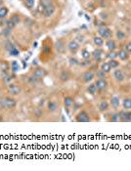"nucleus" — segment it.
Listing matches in <instances>:
<instances>
[{"label": "nucleus", "mask_w": 131, "mask_h": 171, "mask_svg": "<svg viewBox=\"0 0 131 171\" xmlns=\"http://www.w3.org/2000/svg\"><path fill=\"white\" fill-rule=\"evenodd\" d=\"M1 106H3L4 108H8V109H13L16 106V101L14 99H12L10 97H6L4 99H2L0 101Z\"/></svg>", "instance_id": "nucleus-1"}, {"label": "nucleus", "mask_w": 131, "mask_h": 171, "mask_svg": "<svg viewBox=\"0 0 131 171\" xmlns=\"http://www.w3.org/2000/svg\"><path fill=\"white\" fill-rule=\"evenodd\" d=\"M98 32L102 38L107 39V38H110V37L112 36V31H111V29L108 28L107 27H101V28H99Z\"/></svg>", "instance_id": "nucleus-2"}, {"label": "nucleus", "mask_w": 131, "mask_h": 171, "mask_svg": "<svg viewBox=\"0 0 131 171\" xmlns=\"http://www.w3.org/2000/svg\"><path fill=\"white\" fill-rule=\"evenodd\" d=\"M46 75H47V72H46L44 69L38 67V69H36V70L34 71V72H33L32 78L35 79V80H38L39 78H43L44 76H46Z\"/></svg>", "instance_id": "nucleus-3"}, {"label": "nucleus", "mask_w": 131, "mask_h": 171, "mask_svg": "<svg viewBox=\"0 0 131 171\" xmlns=\"http://www.w3.org/2000/svg\"><path fill=\"white\" fill-rule=\"evenodd\" d=\"M91 120L90 116H88L87 112H85L84 110L80 111L78 115L77 116V122H89Z\"/></svg>", "instance_id": "nucleus-4"}, {"label": "nucleus", "mask_w": 131, "mask_h": 171, "mask_svg": "<svg viewBox=\"0 0 131 171\" xmlns=\"http://www.w3.org/2000/svg\"><path fill=\"white\" fill-rule=\"evenodd\" d=\"M55 10H56V8H55V6L53 5V4H50V5L46 6L45 9H44V11H43L44 17L49 18V17L53 16V14L55 13Z\"/></svg>", "instance_id": "nucleus-5"}, {"label": "nucleus", "mask_w": 131, "mask_h": 171, "mask_svg": "<svg viewBox=\"0 0 131 171\" xmlns=\"http://www.w3.org/2000/svg\"><path fill=\"white\" fill-rule=\"evenodd\" d=\"M95 85L97 86V89H99V90H106L107 87H108V82H107V80H106V79L99 78V79L96 80Z\"/></svg>", "instance_id": "nucleus-6"}, {"label": "nucleus", "mask_w": 131, "mask_h": 171, "mask_svg": "<svg viewBox=\"0 0 131 171\" xmlns=\"http://www.w3.org/2000/svg\"><path fill=\"white\" fill-rule=\"evenodd\" d=\"M68 48L71 53H77V50L79 49V44L77 40H71L68 44Z\"/></svg>", "instance_id": "nucleus-7"}, {"label": "nucleus", "mask_w": 131, "mask_h": 171, "mask_svg": "<svg viewBox=\"0 0 131 171\" xmlns=\"http://www.w3.org/2000/svg\"><path fill=\"white\" fill-rule=\"evenodd\" d=\"M114 77H115V80H117V81H123L124 80V74H123V72L121 71V70H115V72H114Z\"/></svg>", "instance_id": "nucleus-8"}, {"label": "nucleus", "mask_w": 131, "mask_h": 171, "mask_svg": "<svg viewBox=\"0 0 131 171\" xmlns=\"http://www.w3.org/2000/svg\"><path fill=\"white\" fill-rule=\"evenodd\" d=\"M95 77V74L93 73L92 72H86L83 73L82 75V79L84 82H89V81H92Z\"/></svg>", "instance_id": "nucleus-9"}, {"label": "nucleus", "mask_w": 131, "mask_h": 171, "mask_svg": "<svg viewBox=\"0 0 131 171\" xmlns=\"http://www.w3.org/2000/svg\"><path fill=\"white\" fill-rule=\"evenodd\" d=\"M91 56L93 57V59L95 61H101L102 59V56H103V51L101 49H96L93 51V53L91 54Z\"/></svg>", "instance_id": "nucleus-10"}, {"label": "nucleus", "mask_w": 131, "mask_h": 171, "mask_svg": "<svg viewBox=\"0 0 131 171\" xmlns=\"http://www.w3.org/2000/svg\"><path fill=\"white\" fill-rule=\"evenodd\" d=\"M9 91L12 95H19L21 93V88L18 86V85H15V84H10L9 85Z\"/></svg>", "instance_id": "nucleus-11"}, {"label": "nucleus", "mask_w": 131, "mask_h": 171, "mask_svg": "<svg viewBox=\"0 0 131 171\" xmlns=\"http://www.w3.org/2000/svg\"><path fill=\"white\" fill-rule=\"evenodd\" d=\"M111 106L114 108V109H117L118 107H119V104H120V100L118 97H116V96H113L112 98H111Z\"/></svg>", "instance_id": "nucleus-12"}, {"label": "nucleus", "mask_w": 131, "mask_h": 171, "mask_svg": "<svg viewBox=\"0 0 131 171\" xmlns=\"http://www.w3.org/2000/svg\"><path fill=\"white\" fill-rule=\"evenodd\" d=\"M120 120H123V121H131V111H123V112H120Z\"/></svg>", "instance_id": "nucleus-13"}, {"label": "nucleus", "mask_w": 131, "mask_h": 171, "mask_svg": "<svg viewBox=\"0 0 131 171\" xmlns=\"http://www.w3.org/2000/svg\"><path fill=\"white\" fill-rule=\"evenodd\" d=\"M117 55H118V58H119L121 61H126V60L129 58V53H128L125 49L120 50L119 52L117 53Z\"/></svg>", "instance_id": "nucleus-14"}, {"label": "nucleus", "mask_w": 131, "mask_h": 171, "mask_svg": "<svg viewBox=\"0 0 131 171\" xmlns=\"http://www.w3.org/2000/svg\"><path fill=\"white\" fill-rule=\"evenodd\" d=\"M108 109H109V102L106 101V100L101 101L100 104H99V110H100V111H106V110H108Z\"/></svg>", "instance_id": "nucleus-15"}, {"label": "nucleus", "mask_w": 131, "mask_h": 171, "mask_svg": "<svg viewBox=\"0 0 131 171\" xmlns=\"http://www.w3.org/2000/svg\"><path fill=\"white\" fill-rule=\"evenodd\" d=\"M93 41H94V44L96 45L97 47H101L104 44V39L102 38L101 36H95L93 38Z\"/></svg>", "instance_id": "nucleus-16"}, {"label": "nucleus", "mask_w": 131, "mask_h": 171, "mask_svg": "<svg viewBox=\"0 0 131 171\" xmlns=\"http://www.w3.org/2000/svg\"><path fill=\"white\" fill-rule=\"evenodd\" d=\"M106 45H107V47H108V49H109L110 51H114V50L116 48V44H115V42L113 39L108 40V41L106 42Z\"/></svg>", "instance_id": "nucleus-17"}, {"label": "nucleus", "mask_w": 131, "mask_h": 171, "mask_svg": "<svg viewBox=\"0 0 131 171\" xmlns=\"http://www.w3.org/2000/svg\"><path fill=\"white\" fill-rule=\"evenodd\" d=\"M64 105L67 109L71 108V106L73 105V99L71 97H66L65 100H64Z\"/></svg>", "instance_id": "nucleus-18"}, {"label": "nucleus", "mask_w": 131, "mask_h": 171, "mask_svg": "<svg viewBox=\"0 0 131 171\" xmlns=\"http://www.w3.org/2000/svg\"><path fill=\"white\" fill-rule=\"evenodd\" d=\"M58 109V105H57V103L54 102V101H50L49 103H48V110L49 111H52V112H54L56 111Z\"/></svg>", "instance_id": "nucleus-19"}, {"label": "nucleus", "mask_w": 131, "mask_h": 171, "mask_svg": "<svg viewBox=\"0 0 131 171\" xmlns=\"http://www.w3.org/2000/svg\"><path fill=\"white\" fill-rule=\"evenodd\" d=\"M122 106H123V108L126 109V110H130L131 109V99L130 98H125V99L123 100Z\"/></svg>", "instance_id": "nucleus-20"}, {"label": "nucleus", "mask_w": 131, "mask_h": 171, "mask_svg": "<svg viewBox=\"0 0 131 171\" xmlns=\"http://www.w3.org/2000/svg\"><path fill=\"white\" fill-rule=\"evenodd\" d=\"M101 70H102L103 72H106V73H108V72H111L112 67H111V66H110L109 62H108V63H103V64L101 65Z\"/></svg>", "instance_id": "nucleus-21"}, {"label": "nucleus", "mask_w": 131, "mask_h": 171, "mask_svg": "<svg viewBox=\"0 0 131 171\" xmlns=\"http://www.w3.org/2000/svg\"><path fill=\"white\" fill-rule=\"evenodd\" d=\"M87 91L89 92V94L91 95H95L96 92H97V86L95 84H90L87 87Z\"/></svg>", "instance_id": "nucleus-22"}, {"label": "nucleus", "mask_w": 131, "mask_h": 171, "mask_svg": "<svg viewBox=\"0 0 131 171\" xmlns=\"http://www.w3.org/2000/svg\"><path fill=\"white\" fill-rule=\"evenodd\" d=\"M70 78V73L68 72H62L60 74V79L62 81H68Z\"/></svg>", "instance_id": "nucleus-23"}, {"label": "nucleus", "mask_w": 131, "mask_h": 171, "mask_svg": "<svg viewBox=\"0 0 131 171\" xmlns=\"http://www.w3.org/2000/svg\"><path fill=\"white\" fill-rule=\"evenodd\" d=\"M81 56L82 58L84 59V60H89L90 59V57H91V53L86 49H83L81 51Z\"/></svg>", "instance_id": "nucleus-24"}, {"label": "nucleus", "mask_w": 131, "mask_h": 171, "mask_svg": "<svg viewBox=\"0 0 131 171\" xmlns=\"http://www.w3.org/2000/svg\"><path fill=\"white\" fill-rule=\"evenodd\" d=\"M8 14V9L6 7H1L0 8V19H3L5 18Z\"/></svg>", "instance_id": "nucleus-25"}, {"label": "nucleus", "mask_w": 131, "mask_h": 171, "mask_svg": "<svg viewBox=\"0 0 131 171\" xmlns=\"http://www.w3.org/2000/svg\"><path fill=\"white\" fill-rule=\"evenodd\" d=\"M109 64L112 69H116L117 66H119V63H118L117 61H115V60H110Z\"/></svg>", "instance_id": "nucleus-26"}, {"label": "nucleus", "mask_w": 131, "mask_h": 171, "mask_svg": "<svg viewBox=\"0 0 131 171\" xmlns=\"http://www.w3.org/2000/svg\"><path fill=\"white\" fill-rule=\"evenodd\" d=\"M125 37V33L123 32V31H121V30H117L116 31V38L118 39V40H122V39H124Z\"/></svg>", "instance_id": "nucleus-27"}, {"label": "nucleus", "mask_w": 131, "mask_h": 171, "mask_svg": "<svg viewBox=\"0 0 131 171\" xmlns=\"http://www.w3.org/2000/svg\"><path fill=\"white\" fill-rule=\"evenodd\" d=\"M11 21L15 25H18V24H20V22H21V19H20V17L18 16V15H13L11 18Z\"/></svg>", "instance_id": "nucleus-28"}, {"label": "nucleus", "mask_w": 131, "mask_h": 171, "mask_svg": "<svg viewBox=\"0 0 131 171\" xmlns=\"http://www.w3.org/2000/svg\"><path fill=\"white\" fill-rule=\"evenodd\" d=\"M107 57H108L109 59H111V60H115V58L118 57V55H117V53H115L114 51H111L109 54L107 55Z\"/></svg>", "instance_id": "nucleus-29"}, {"label": "nucleus", "mask_w": 131, "mask_h": 171, "mask_svg": "<svg viewBox=\"0 0 131 171\" xmlns=\"http://www.w3.org/2000/svg\"><path fill=\"white\" fill-rule=\"evenodd\" d=\"M34 1L35 0H25L26 2V5L28 9H32V7L34 6Z\"/></svg>", "instance_id": "nucleus-30"}, {"label": "nucleus", "mask_w": 131, "mask_h": 171, "mask_svg": "<svg viewBox=\"0 0 131 171\" xmlns=\"http://www.w3.org/2000/svg\"><path fill=\"white\" fill-rule=\"evenodd\" d=\"M69 62H70V64H71V66H77V65H79V62H78V60H77V58H73V57L70 58Z\"/></svg>", "instance_id": "nucleus-31"}, {"label": "nucleus", "mask_w": 131, "mask_h": 171, "mask_svg": "<svg viewBox=\"0 0 131 171\" xmlns=\"http://www.w3.org/2000/svg\"><path fill=\"white\" fill-rule=\"evenodd\" d=\"M56 49L58 50L59 52H63V50H64V44H63L61 41H58V42L56 43Z\"/></svg>", "instance_id": "nucleus-32"}, {"label": "nucleus", "mask_w": 131, "mask_h": 171, "mask_svg": "<svg viewBox=\"0 0 131 171\" xmlns=\"http://www.w3.org/2000/svg\"><path fill=\"white\" fill-rule=\"evenodd\" d=\"M14 48H15V47H14V45L11 43V41H7L5 43V49L8 50L9 52H10L12 49H14Z\"/></svg>", "instance_id": "nucleus-33"}, {"label": "nucleus", "mask_w": 131, "mask_h": 171, "mask_svg": "<svg viewBox=\"0 0 131 171\" xmlns=\"http://www.w3.org/2000/svg\"><path fill=\"white\" fill-rule=\"evenodd\" d=\"M111 120H112V121H114V122L119 121V120H120L119 113H114V115L112 116V119H111Z\"/></svg>", "instance_id": "nucleus-34"}, {"label": "nucleus", "mask_w": 131, "mask_h": 171, "mask_svg": "<svg viewBox=\"0 0 131 171\" xmlns=\"http://www.w3.org/2000/svg\"><path fill=\"white\" fill-rule=\"evenodd\" d=\"M96 74H97V77H98V78H103V79H105V78H106V72H103L102 70L98 71Z\"/></svg>", "instance_id": "nucleus-35"}, {"label": "nucleus", "mask_w": 131, "mask_h": 171, "mask_svg": "<svg viewBox=\"0 0 131 171\" xmlns=\"http://www.w3.org/2000/svg\"><path fill=\"white\" fill-rule=\"evenodd\" d=\"M12 71L13 72H17L18 70H19V65H18V63L16 61L12 62Z\"/></svg>", "instance_id": "nucleus-36"}, {"label": "nucleus", "mask_w": 131, "mask_h": 171, "mask_svg": "<svg viewBox=\"0 0 131 171\" xmlns=\"http://www.w3.org/2000/svg\"><path fill=\"white\" fill-rule=\"evenodd\" d=\"M19 54H20V52H19V50L17 49L16 47L10 51V55L11 56H19Z\"/></svg>", "instance_id": "nucleus-37"}, {"label": "nucleus", "mask_w": 131, "mask_h": 171, "mask_svg": "<svg viewBox=\"0 0 131 171\" xmlns=\"http://www.w3.org/2000/svg\"><path fill=\"white\" fill-rule=\"evenodd\" d=\"M6 25H7V28H10V29H12V28H14V27H15V26H16V25H15L14 22H12L11 20H9V21H7V24H6Z\"/></svg>", "instance_id": "nucleus-38"}, {"label": "nucleus", "mask_w": 131, "mask_h": 171, "mask_svg": "<svg viewBox=\"0 0 131 171\" xmlns=\"http://www.w3.org/2000/svg\"><path fill=\"white\" fill-rule=\"evenodd\" d=\"M125 50L128 53H131V42H128V43L125 45Z\"/></svg>", "instance_id": "nucleus-39"}, {"label": "nucleus", "mask_w": 131, "mask_h": 171, "mask_svg": "<svg viewBox=\"0 0 131 171\" xmlns=\"http://www.w3.org/2000/svg\"><path fill=\"white\" fill-rule=\"evenodd\" d=\"M83 63H84V64H80L82 66H89V65H90V61H88V60H85Z\"/></svg>", "instance_id": "nucleus-40"}, {"label": "nucleus", "mask_w": 131, "mask_h": 171, "mask_svg": "<svg viewBox=\"0 0 131 171\" xmlns=\"http://www.w3.org/2000/svg\"><path fill=\"white\" fill-rule=\"evenodd\" d=\"M43 51H44V52H49V51H50V48L48 47V46H44Z\"/></svg>", "instance_id": "nucleus-41"}]
</instances>
